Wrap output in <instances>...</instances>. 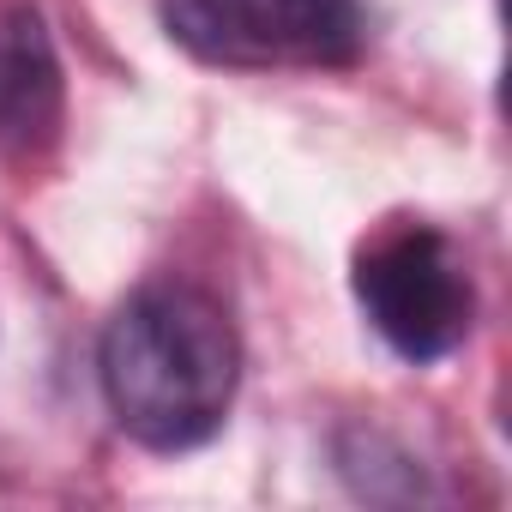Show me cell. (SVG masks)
<instances>
[{
	"label": "cell",
	"mask_w": 512,
	"mask_h": 512,
	"mask_svg": "<svg viewBox=\"0 0 512 512\" xmlns=\"http://www.w3.org/2000/svg\"><path fill=\"white\" fill-rule=\"evenodd\" d=\"M97 374L127 440L151 452H193L235 404L241 338L217 296L193 284H145L109 314Z\"/></svg>",
	"instance_id": "1"
},
{
	"label": "cell",
	"mask_w": 512,
	"mask_h": 512,
	"mask_svg": "<svg viewBox=\"0 0 512 512\" xmlns=\"http://www.w3.org/2000/svg\"><path fill=\"white\" fill-rule=\"evenodd\" d=\"M356 302L404 362H440L470 338V278L440 229H392L356 260Z\"/></svg>",
	"instance_id": "2"
},
{
	"label": "cell",
	"mask_w": 512,
	"mask_h": 512,
	"mask_svg": "<svg viewBox=\"0 0 512 512\" xmlns=\"http://www.w3.org/2000/svg\"><path fill=\"white\" fill-rule=\"evenodd\" d=\"M61 133V61L37 7L0 13V151H43Z\"/></svg>",
	"instance_id": "3"
},
{
	"label": "cell",
	"mask_w": 512,
	"mask_h": 512,
	"mask_svg": "<svg viewBox=\"0 0 512 512\" xmlns=\"http://www.w3.org/2000/svg\"><path fill=\"white\" fill-rule=\"evenodd\" d=\"M169 37L205 67H272V7L266 0H163Z\"/></svg>",
	"instance_id": "4"
},
{
	"label": "cell",
	"mask_w": 512,
	"mask_h": 512,
	"mask_svg": "<svg viewBox=\"0 0 512 512\" xmlns=\"http://www.w3.org/2000/svg\"><path fill=\"white\" fill-rule=\"evenodd\" d=\"M278 55L314 61V67H350L368 43L362 0H266Z\"/></svg>",
	"instance_id": "5"
}]
</instances>
